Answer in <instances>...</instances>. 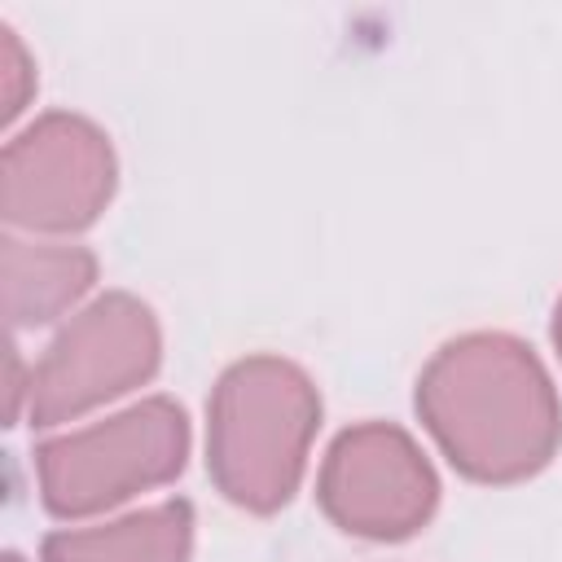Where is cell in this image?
Instances as JSON below:
<instances>
[{
    "label": "cell",
    "instance_id": "cell-1",
    "mask_svg": "<svg viewBox=\"0 0 562 562\" xmlns=\"http://www.w3.org/2000/svg\"><path fill=\"white\" fill-rule=\"evenodd\" d=\"M417 417L470 483H522L562 443V400L540 356L501 329L443 342L417 378Z\"/></svg>",
    "mask_w": 562,
    "mask_h": 562
},
{
    "label": "cell",
    "instance_id": "cell-2",
    "mask_svg": "<svg viewBox=\"0 0 562 562\" xmlns=\"http://www.w3.org/2000/svg\"><path fill=\"white\" fill-rule=\"evenodd\" d=\"M321 391L285 356L233 360L206 400V474L246 514H277L303 483Z\"/></svg>",
    "mask_w": 562,
    "mask_h": 562
},
{
    "label": "cell",
    "instance_id": "cell-3",
    "mask_svg": "<svg viewBox=\"0 0 562 562\" xmlns=\"http://www.w3.org/2000/svg\"><path fill=\"white\" fill-rule=\"evenodd\" d=\"M184 408L167 395H149L92 426L44 439L35 448L40 501L53 518H88L171 483L184 470Z\"/></svg>",
    "mask_w": 562,
    "mask_h": 562
},
{
    "label": "cell",
    "instance_id": "cell-4",
    "mask_svg": "<svg viewBox=\"0 0 562 562\" xmlns=\"http://www.w3.org/2000/svg\"><path fill=\"white\" fill-rule=\"evenodd\" d=\"M162 364V325L154 307L127 290L97 294L44 347L26 378L31 426L75 422L136 386Z\"/></svg>",
    "mask_w": 562,
    "mask_h": 562
},
{
    "label": "cell",
    "instance_id": "cell-5",
    "mask_svg": "<svg viewBox=\"0 0 562 562\" xmlns=\"http://www.w3.org/2000/svg\"><path fill=\"white\" fill-rule=\"evenodd\" d=\"M4 220L26 233H79L101 220L119 184L110 136L70 110L26 123L0 158Z\"/></svg>",
    "mask_w": 562,
    "mask_h": 562
},
{
    "label": "cell",
    "instance_id": "cell-6",
    "mask_svg": "<svg viewBox=\"0 0 562 562\" xmlns=\"http://www.w3.org/2000/svg\"><path fill=\"white\" fill-rule=\"evenodd\" d=\"M316 501L347 536L408 540L430 522L439 505V479L404 426L360 422L329 443L316 474Z\"/></svg>",
    "mask_w": 562,
    "mask_h": 562
},
{
    "label": "cell",
    "instance_id": "cell-7",
    "mask_svg": "<svg viewBox=\"0 0 562 562\" xmlns=\"http://www.w3.org/2000/svg\"><path fill=\"white\" fill-rule=\"evenodd\" d=\"M44 562H189L193 558V505L158 501L97 527H66L44 536Z\"/></svg>",
    "mask_w": 562,
    "mask_h": 562
},
{
    "label": "cell",
    "instance_id": "cell-8",
    "mask_svg": "<svg viewBox=\"0 0 562 562\" xmlns=\"http://www.w3.org/2000/svg\"><path fill=\"white\" fill-rule=\"evenodd\" d=\"M97 285V255L70 241L4 237V312L13 329L53 325Z\"/></svg>",
    "mask_w": 562,
    "mask_h": 562
},
{
    "label": "cell",
    "instance_id": "cell-9",
    "mask_svg": "<svg viewBox=\"0 0 562 562\" xmlns=\"http://www.w3.org/2000/svg\"><path fill=\"white\" fill-rule=\"evenodd\" d=\"M0 70H4V123H13L35 92V61L9 22H0Z\"/></svg>",
    "mask_w": 562,
    "mask_h": 562
},
{
    "label": "cell",
    "instance_id": "cell-10",
    "mask_svg": "<svg viewBox=\"0 0 562 562\" xmlns=\"http://www.w3.org/2000/svg\"><path fill=\"white\" fill-rule=\"evenodd\" d=\"M553 347H558V360H562V299L553 307Z\"/></svg>",
    "mask_w": 562,
    "mask_h": 562
},
{
    "label": "cell",
    "instance_id": "cell-11",
    "mask_svg": "<svg viewBox=\"0 0 562 562\" xmlns=\"http://www.w3.org/2000/svg\"><path fill=\"white\" fill-rule=\"evenodd\" d=\"M4 562H22V558H18V553H4Z\"/></svg>",
    "mask_w": 562,
    "mask_h": 562
}]
</instances>
